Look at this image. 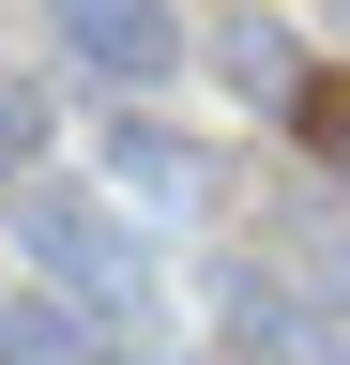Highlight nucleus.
Here are the masks:
<instances>
[{
    "label": "nucleus",
    "mask_w": 350,
    "mask_h": 365,
    "mask_svg": "<svg viewBox=\"0 0 350 365\" xmlns=\"http://www.w3.org/2000/svg\"><path fill=\"white\" fill-rule=\"evenodd\" d=\"M31 259L76 289V335H92V319H107V335H138V319H153V259L122 244L76 182H46V198H31Z\"/></svg>",
    "instance_id": "1"
},
{
    "label": "nucleus",
    "mask_w": 350,
    "mask_h": 365,
    "mask_svg": "<svg viewBox=\"0 0 350 365\" xmlns=\"http://www.w3.org/2000/svg\"><path fill=\"white\" fill-rule=\"evenodd\" d=\"M46 31H61V61L107 76V91L183 76V16H168V0H46Z\"/></svg>",
    "instance_id": "2"
},
{
    "label": "nucleus",
    "mask_w": 350,
    "mask_h": 365,
    "mask_svg": "<svg viewBox=\"0 0 350 365\" xmlns=\"http://www.w3.org/2000/svg\"><path fill=\"white\" fill-rule=\"evenodd\" d=\"M107 168L138 182V198H198V137H168V122H122V137H107Z\"/></svg>",
    "instance_id": "3"
},
{
    "label": "nucleus",
    "mask_w": 350,
    "mask_h": 365,
    "mask_svg": "<svg viewBox=\"0 0 350 365\" xmlns=\"http://www.w3.org/2000/svg\"><path fill=\"white\" fill-rule=\"evenodd\" d=\"M289 122H304V153H335V182H350V76H304Z\"/></svg>",
    "instance_id": "4"
},
{
    "label": "nucleus",
    "mask_w": 350,
    "mask_h": 365,
    "mask_svg": "<svg viewBox=\"0 0 350 365\" xmlns=\"http://www.w3.org/2000/svg\"><path fill=\"white\" fill-rule=\"evenodd\" d=\"M16 168H46V91L0 76V182H16Z\"/></svg>",
    "instance_id": "5"
},
{
    "label": "nucleus",
    "mask_w": 350,
    "mask_h": 365,
    "mask_svg": "<svg viewBox=\"0 0 350 365\" xmlns=\"http://www.w3.org/2000/svg\"><path fill=\"white\" fill-rule=\"evenodd\" d=\"M335 365H350V350H335Z\"/></svg>",
    "instance_id": "6"
}]
</instances>
